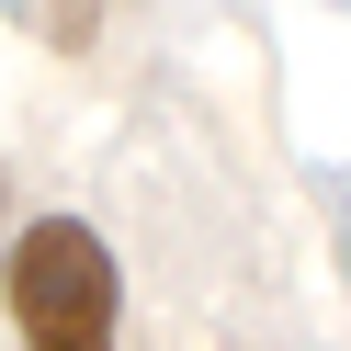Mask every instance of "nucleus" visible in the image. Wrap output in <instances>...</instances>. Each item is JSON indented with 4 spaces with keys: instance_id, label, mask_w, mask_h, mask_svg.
<instances>
[{
    "instance_id": "1",
    "label": "nucleus",
    "mask_w": 351,
    "mask_h": 351,
    "mask_svg": "<svg viewBox=\"0 0 351 351\" xmlns=\"http://www.w3.org/2000/svg\"><path fill=\"white\" fill-rule=\"evenodd\" d=\"M12 317L23 351H114V250H102L80 215L12 238Z\"/></svg>"
}]
</instances>
